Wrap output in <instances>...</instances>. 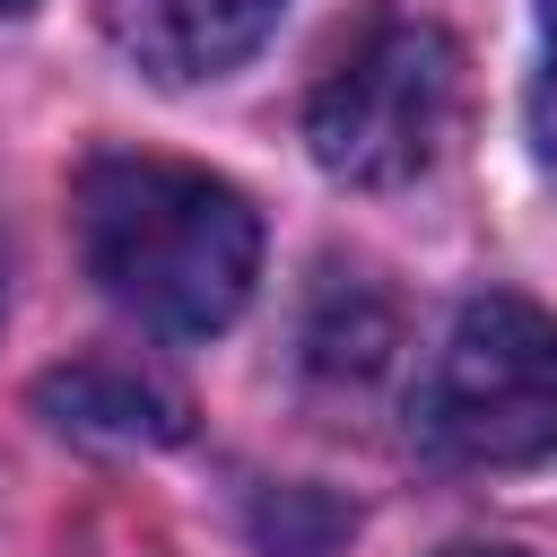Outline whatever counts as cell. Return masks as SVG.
Here are the masks:
<instances>
[{
	"instance_id": "8992f818",
	"label": "cell",
	"mask_w": 557,
	"mask_h": 557,
	"mask_svg": "<svg viewBox=\"0 0 557 557\" xmlns=\"http://www.w3.org/2000/svg\"><path fill=\"white\" fill-rule=\"evenodd\" d=\"M531 139L557 165V0H540V70H531Z\"/></svg>"
},
{
	"instance_id": "52a82bcc",
	"label": "cell",
	"mask_w": 557,
	"mask_h": 557,
	"mask_svg": "<svg viewBox=\"0 0 557 557\" xmlns=\"http://www.w3.org/2000/svg\"><path fill=\"white\" fill-rule=\"evenodd\" d=\"M444 557H531V548H505V540H461V548H444Z\"/></svg>"
},
{
	"instance_id": "7a4b0ae2",
	"label": "cell",
	"mask_w": 557,
	"mask_h": 557,
	"mask_svg": "<svg viewBox=\"0 0 557 557\" xmlns=\"http://www.w3.org/2000/svg\"><path fill=\"white\" fill-rule=\"evenodd\" d=\"M461 122V44L426 17H374L305 104L313 165L348 191L418 183Z\"/></svg>"
},
{
	"instance_id": "5b68a950",
	"label": "cell",
	"mask_w": 557,
	"mask_h": 557,
	"mask_svg": "<svg viewBox=\"0 0 557 557\" xmlns=\"http://www.w3.org/2000/svg\"><path fill=\"white\" fill-rule=\"evenodd\" d=\"M35 400L61 435H87V444H174L183 435V392H165L139 366H104V357L44 374Z\"/></svg>"
},
{
	"instance_id": "3957f363",
	"label": "cell",
	"mask_w": 557,
	"mask_h": 557,
	"mask_svg": "<svg viewBox=\"0 0 557 557\" xmlns=\"http://www.w3.org/2000/svg\"><path fill=\"white\" fill-rule=\"evenodd\" d=\"M418 426L461 470H531L557 453V313L531 296H470L426 366Z\"/></svg>"
},
{
	"instance_id": "277c9868",
	"label": "cell",
	"mask_w": 557,
	"mask_h": 557,
	"mask_svg": "<svg viewBox=\"0 0 557 557\" xmlns=\"http://www.w3.org/2000/svg\"><path fill=\"white\" fill-rule=\"evenodd\" d=\"M287 0H96L113 52L165 87H200L226 78L235 61H252L270 44Z\"/></svg>"
},
{
	"instance_id": "6da1fadb",
	"label": "cell",
	"mask_w": 557,
	"mask_h": 557,
	"mask_svg": "<svg viewBox=\"0 0 557 557\" xmlns=\"http://www.w3.org/2000/svg\"><path fill=\"white\" fill-rule=\"evenodd\" d=\"M78 252L87 278L165 339H209L252 305L261 218L252 200L183 157L113 148L78 174Z\"/></svg>"
},
{
	"instance_id": "ba28073f",
	"label": "cell",
	"mask_w": 557,
	"mask_h": 557,
	"mask_svg": "<svg viewBox=\"0 0 557 557\" xmlns=\"http://www.w3.org/2000/svg\"><path fill=\"white\" fill-rule=\"evenodd\" d=\"M26 9H35V0H0V17H26Z\"/></svg>"
}]
</instances>
